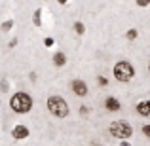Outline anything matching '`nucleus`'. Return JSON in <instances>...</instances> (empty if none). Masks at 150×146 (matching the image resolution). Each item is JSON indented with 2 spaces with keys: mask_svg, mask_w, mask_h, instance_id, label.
Returning <instances> with one entry per match:
<instances>
[{
  "mask_svg": "<svg viewBox=\"0 0 150 146\" xmlns=\"http://www.w3.org/2000/svg\"><path fill=\"white\" fill-rule=\"evenodd\" d=\"M40 13H42L40 10H36V11H34V19H33V21H34V25H36V27H40V25H42V19H40Z\"/></svg>",
  "mask_w": 150,
  "mask_h": 146,
  "instance_id": "13",
  "label": "nucleus"
},
{
  "mask_svg": "<svg viewBox=\"0 0 150 146\" xmlns=\"http://www.w3.org/2000/svg\"><path fill=\"white\" fill-rule=\"evenodd\" d=\"M57 2H59V4H61V6H63V4H67V2H69V0H57Z\"/></svg>",
  "mask_w": 150,
  "mask_h": 146,
  "instance_id": "21",
  "label": "nucleus"
},
{
  "mask_svg": "<svg viewBox=\"0 0 150 146\" xmlns=\"http://www.w3.org/2000/svg\"><path fill=\"white\" fill-rule=\"evenodd\" d=\"M105 106H106V110L108 112H118V110L122 108V104H120V101L118 99H114V97H108L105 101Z\"/></svg>",
  "mask_w": 150,
  "mask_h": 146,
  "instance_id": "7",
  "label": "nucleus"
},
{
  "mask_svg": "<svg viewBox=\"0 0 150 146\" xmlns=\"http://www.w3.org/2000/svg\"><path fill=\"white\" fill-rule=\"evenodd\" d=\"M0 89H2V91H8V82H6V80L0 82Z\"/></svg>",
  "mask_w": 150,
  "mask_h": 146,
  "instance_id": "16",
  "label": "nucleus"
},
{
  "mask_svg": "<svg viewBox=\"0 0 150 146\" xmlns=\"http://www.w3.org/2000/svg\"><path fill=\"white\" fill-rule=\"evenodd\" d=\"M65 63H67L65 53H63V51H57V53L53 55V65H55V66H63Z\"/></svg>",
  "mask_w": 150,
  "mask_h": 146,
  "instance_id": "9",
  "label": "nucleus"
},
{
  "mask_svg": "<svg viewBox=\"0 0 150 146\" xmlns=\"http://www.w3.org/2000/svg\"><path fill=\"white\" fill-rule=\"evenodd\" d=\"M11 27H13V21H11V19L4 21V23H2V32H8V30H10Z\"/></svg>",
  "mask_w": 150,
  "mask_h": 146,
  "instance_id": "12",
  "label": "nucleus"
},
{
  "mask_svg": "<svg viewBox=\"0 0 150 146\" xmlns=\"http://www.w3.org/2000/svg\"><path fill=\"white\" fill-rule=\"evenodd\" d=\"M74 30H76V34H84V32H86V27H84V23L76 21V23H74Z\"/></svg>",
  "mask_w": 150,
  "mask_h": 146,
  "instance_id": "10",
  "label": "nucleus"
},
{
  "mask_svg": "<svg viewBox=\"0 0 150 146\" xmlns=\"http://www.w3.org/2000/svg\"><path fill=\"white\" fill-rule=\"evenodd\" d=\"M11 137H13L15 140H23L29 137V129L25 127V125H15L13 131H11Z\"/></svg>",
  "mask_w": 150,
  "mask_h": 146,
  "instance_id": "6",
  "label": "nucleus"
},
{
  "mask_svg": "<svg viewBox=\"0 0 150 146\" xmlns=\"http://www.w3.org/2000/svg\"><path fill=\"white\" fill-rule=\"evenodd\" d=\"M125 36H127V40H135V38L139 36V32H137V29H129Z\"/></svg>",
  "mask_w": 150,
  "mask_h": 146,
  "instance_id": "11",
  "label": "nucleus"
},
{
  "mask_svg": "<svg viewBox=\"0 0 150 146\" xmlns=\"http://www.w3.org/2000/svg\"><path fill=\"white\" fill-rule=\"evenodd\" d=\"M10 106H11V110L17 112V114H27L30 108H33V99H30V95L19 91L10 99Z\"/></svg>",
  "mask_w": 150,
  "mask_h": 146,
  "instance_id": "1",
  "label": "nucleus"
},
{
  "mask_svg": "<svg viewBox=\"0 0 150 146\" xmlns=\"http://www.w3.org/2000/svg\"><path fill=\"white\" fill-rule=\"evenodd\" d=\"M143 133H144V135H146L148 139H150V125H144V127H143Z\"/></svg>",
  "mask_w": 150,
  "mask_h": 146,
  "instance_id": "18",
  "label": "nucleus"
},
{
  "mask_svg": "<svg viewBox=\"0 0 150 146\" xmlns=\"http://www.w3.org/2000/svg\"><path fill=\"white\" fill-rule=\"evenodd\" d=\"M133 76H135V70H133L131 63L118 61L116 65H114V78H116L118 82H129Z\"/></svg>",
  "mask_w": 150,
  "mask_h": 146,
  "instance_id": "3",
  "label": "nucleus"
},
{
  "mask_svg": "<svg viewBox=\"0 0 150 146\" xmlns=\"http://www.w3.org/2000/svg\"><path fill=\"white\" fill-rule=\"evenodd\" d=\"M48 110L57 118H67L69 116V104H67V101L63 97H57V95L48 99Z\"/></svg>",
  "mask_w": 150,
  "mask_h": 146,
  "instance_id": "2",
  "label": "nucleus"
},
{
  "mask_svg": "<svg viewBox=\"0 0 150 146\" xmlns=\"http://www.w3.org/2000/svg\"><path fill=\"white\" fill-rule=\"evenodd\" d=\"M44 46L46 48H51L53 46V38H44Z\"/></svg>",
  "mask_w": 150,
  "mask_h": 146,
  "instance_id": "15",
  "label": "nucleus"
},
{
  "mask_svg": "<svg viewBox=\"0 0 150 146\" xmlns=\"http://www.w3.org/2000/svg\"><path fill=\"white\" fill-rule=\"evenodd\" d=\"M148 72H150V65H148Z\"/></svg>",
  "mask_w": 150,
  "mask_h": 146,
  "instance_id": "22",
  "label": "nucleus"
},
{
  "mask_svg": "<svg viewBox=\"0 0 150 146\" xmlns=\"http://www.w3.org/2000/svg\"><path fill=\"white\" fill-rule=\"evenodd\" d=\"M120 146H131V144H129L127 140H122V144H120Z\"/></svg>",
  "mask_w": 150,
  "mask_h": 146,
  "instance_id": "20",
  "label": "nucleus"
},
{
  "mask_svg": "<svg viewBox=\"0 0 150 146\" xmlns=\"http://www.w3.org/2000/svg\"><path fill=\"white\" fill-rule=\"evenodd\" d=\"M97 80H99V84H101V85H106V84H108V80H106L105 76H99Z\"/></svg>",
  "mask_w": 150,
  "mask_h": 146,
  "instance_id": "17",
  "label": "nucleus"
},
{
  "mask_svg": "<svg viewBox=\"0 0 150 146\" xmlns=\"http://www.w3.org/2000/svg\"><path fill=\"white\" fill-rule=\"evenodd\" d=\"M137 110L141 116H150V101H141L137 104Z\"/></svg>",
  "mask_w": 150,
  "mask_h": 146,
  "instance_id": "8",
  "label": "nucleus"
},
{
  "mask_svg": "<svg viewBox=\"0 0 150 146\" xmlns=\"http://www.w3.org/2000/svg\"><path fill=\"white\" fill-rule=\"evenodd\" d=\"M131 133H133L131 125H129L127 121H124V120H116V121H112V123H110V135L116 137V139L125 140V139H129V137H131Z\"/></svg>",
  "mask_w": 150,
  "mask_h": 146,
  "instance_id": "4",
  "label": "nucleus"
},
{
  "mask_svg": "<svg viewBox=\"0 0 150 146\" xmlns=\"http://www.w3.org/2000/svg\"><path fill=\"white\" fill-rule=\"evenodd\" d=\"M137 2V6H141V8H146L148 4H150V0H135Z\"/></svg>",
  "mask_w": 150,
  "mask_h": 146,
  "instance_id": "14",
  "label": "nucleus"
},
{
  "mask_svg": "<svg viewBox=\"0 0 150 146\" xmlns=\"http://www.w3.org/2000/svg\"><path fill=\"white\" fill-rule=\"evenodd\" d=\"M70 87H72V91L76 93L78 97H86V95H88V85H86L84 80H72Z\"/></svg>",
  "mask_w": 150,
  "mask_h": 146,
  "instance_id": "5",
  "label": "nucleus"
},
{
  "mask_svg": "<svg viewBox=\"0 0 150 146\" xmlns=\"http://www.w3.org/2000/svg\"><path fill=\"white\" fill-rule=\"evenodd\" d=\"M80 112H82V114L86 116V114H88V106H82V108H80Z\"/></svg>",
  "mask_w": 150,
  "mask_h": 146,
  "instance_id": "19",
  "label": "nucleus"
}]
</instances>
